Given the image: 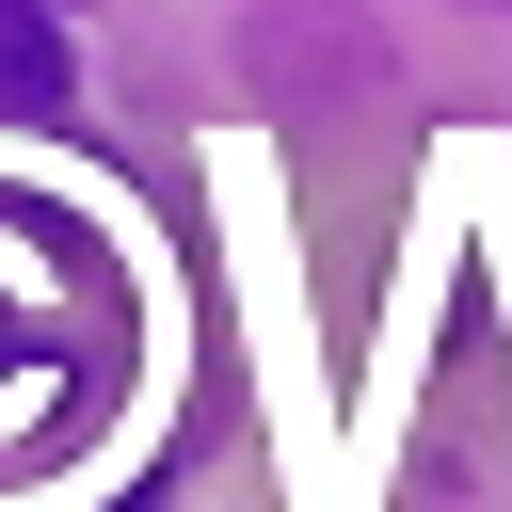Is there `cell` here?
Masks as SVG:
<instances>
[{
	"label": "cell",
	"instance_id": "1",
	"mask_svg": "<svg viewBox=\"0 0 512 512\" xmlns=\"http://www.w3.org/2000/svg\"><path fill=\"white\" fill-rule=\"evenodd\" d=\"M0 112H16V128H48V112H64V32H48V16H16V0H0Z\"/></svg>",
	"mask_w": 512,
	"mask_h": 512
}]
</instances>
